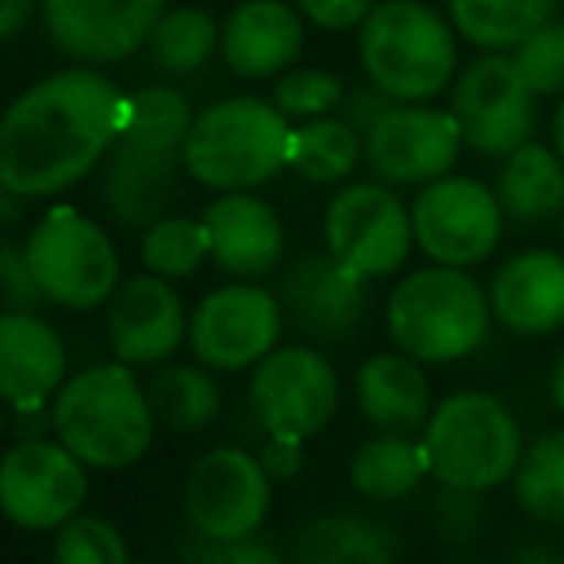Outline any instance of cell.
Here are the masks:
<instances>
[{
  "label": "cell",
  "instance_id": "1",
  "mask_svg": "<svg viewBox=\"0 0 564 564\" xmlns=\"http://www.w3.org/2000/svg\"><path fill=\"white\" fill-rule=\"evenodd\" d=\"M123 93L97 66H69L23 89L0 116V181L46 200L85 181L123 127Z\"/></svg>",
  "mask_w": 564,
  "mask_h": 564
},
{
  "label": "cell",
  "instance_id": "2",
  "mask_svg": "<svg viewBox=\"0 0 564 564\" xmlns=\"http://www.w3.org/2000/svg\"><path fill=\"white\" fill-rule=\"evenodd\" d=\"M54 434L89 468H131L147 457L158 419L147 388L134 380L131 365L108 361L77 372L54 395Z\"/></svg>",
  "mask_w": 564,
  "mask_h": 564
},
{
  "label": "cell",
  "instance_id": "3",
  "mask_svg": "<svg viewBox=\"0 0 564 564\" xmlns=\"http://www.w3.org/2000/svg\"><path fill=\"white\" fill-rule=\"evenodd\" d=\"M357 58L392 100H434L457 82V28L423 0H380L357 28Z\"/></svg>",
  "mask_w": 564,
  "mask_h": 564
},
{
  "label": "cell",
  "instance_id": "4",
  "mask_svg": "<svg viewBox=\"0 0 564 564\" xmlns=\"http://www.w3.org/2000/svg\"><path fill=\"white\" fill-rule=\"evenodd\" d=\"M292 119L261 97H227L193 119L185 173L216 193H250L289 170Z\"/></svg>",
  "mask_w": 564,
  "mask_h": 564
},
{
  "label": "cell",
  "instance_id": "5",
  "mask_svg": "<svg viewBox=\"0 0 564 564\" xmlns=\"http://www.w3.org/2000/svg\"><path fill=\"white\" fill-rule=\"evenodd\" d=\"M384 327L395 349L423 365H449L476 354L491 327V300L468 269L426 265L392 289Z\"/></svg>",
  "mask_w": 564,
  "mask_h": 564
},
{
  "label": "cell",
  "instance_id": "6",
  "mask_svg": "<svg viewBox=\"0 0 564 564\" xmlns=\"http://www.w3.org/2000/svg\"><path fill=\"white\" fill-rule=\"evenodd\" d=\"M419 442L434 480L480 496L514 480V468L527 453L519 419L491 392L446 395L431 411Z\"/></svg>",
  "mask_w": 564,
  "mask_h": 564
},
{
  "label": "cell",
  "instance_id": "7",
  "mask_svg": "<svg viewBox=\"0 0 564 564\" xmlns=\"http://www.w3.org/2000/svg\"><path fill=\"white\" fill-rule=\"evenodd\" d=\"M23 250L46 304L93 312L119 289V253L108 230L69 204H54L28 235Z\"/></svg>",
  "mask_w": 564,
  "mask_h": 564
},
{
  "label": "cell",
  "instance_id": "8",
  "mask_svg": "<svg viewBox=\"0 0 564 564\" xmlns=\"http://www.w3.org/2000/svg\"><path fill=\"white\" fill-rule=\"evenodd\" d=\"M503 204L476 177H446L419 188L411 200L415 246L438 265L468 269L488 261L503 242Z\"/></svg>",
  "mask_w": 564,
  "mask_h": 564
},
{
  "label": "cell",
  "instance_id": "9",
  "mask_svg": "<svg viewBox=\"0 0 564 564\" xmlns=\"http://www.w3.org/2000/svg\"><path fill=\"white\" fill-rule=\"evenodd\" d=\"M449 112L468 150L484 158H507L534 139L538 97L519 77L511 54L484 51L453 82Z\"/></svg>",
  "mask_w": 564,
  "mask_h": 564
},
{
  "label": "cell",
  "instance_id": "10",
  "mask_svg": "<svg viewBox=\"0 0 564 564\" xmlns=\"http://www.w3.org/2000/svg\"><path fill=\"white\" fill-rule=\"evenodd\" d=\"M323 238L341 265L361 273L365 281L400 273L408 253L415 250L411 208L384 181L341 188L323 216Z\"/></svg>",
  "mask_w": 564,
  "mask_h": 564
},
{
  "label": "cell",
  "instance_id": "11",
  "mask_svg": "<svg viewBox=\"0 0 564 564\" xmlns=\"http://www.w3.org/2000/svg\"><path fill=\"white\" fill-rule=\"evenodd\" d=\"M250 408L273 438H315L338 411L335 365L315 346H276L253 365Z\"/></svg>",
  "mask_w": 564,
  "mask_h": 564
},
{
  "label": "cell",
  "instance_id": "12",
  "mask_svg": "<svg viewBox=\"0 0 564 564\" xmlns=\"http://www.w3.org/2000/svg\"><path fill=\"white\" fill-rule=\"evenodd\" d=\"M89 499L85 460L51 438H23L0 457V514L20 530H58Z\"/></svg>",
  "mask_w": 564,
  "mask_h": 564
},
{
  "label": "cell",
  "instance_id": "13",
  "mask_svg": "<svg viewBox=\"0 0 564 564\" xmlns=\"http://www.w3.org/2000/svg\"><path fill=\"white\" fill-rule=\"evenodd\" d=\"M465 139L449 108L431 100H395L365 131V165L395 188H423L457 165Z\"/></svg>",
  "mask_w": 564,
  "mask_h": 564
},
{
  "label": "cell",
  "instance_id": "14",
  "mask_svg": "<svg viewBox=\"0 0 564 564\" xmlns=\"http://www.w3.org/2000/svg\"><path fill=\"white\" fill-rule=\"evenodd\" d=\"M284 330V307L276 292L253 281L216 289L196 304L188 319V346L196 361L216 372H238L273 354Z\"/></svg>",
  "mask_w": 564,
  "mask_h": 564
},
{
  "label": "cell",
  "instance_id": "15",
  "mask_svg": "<svg viewBox=\"0 0 564 564\" xmlns=\"http://www.w3.org/2000/svg\"><path fill=\"white\" fill-rule=\"evenodd\" d=\"M273 476L246 449H208L185 476V511L196 534L216 542L253 538L269 514Z\"/></svg>",
  "mask_w": 564,
  "mask_h": 564
},
{
  "label": "cell",
  "instance_id": "16",
  "mask_svg": "<svg viewBox=\"0 0 564 564\" xmlns=\"http://www.w3.org/2000/svg\"><path fill=\"white\" fill-rule=\"evenodd\" d=\"M276 300L284 307V319L307 341L341 346L361 330L369 315V281L341 265L330 250L304 253L284 269Z\"/></svg>",
  "mask_w": 564,
  "mask_h": 564
},
{
  "label": "cell",
  "instance_id": "17",
  "mask_svg": "<svg viewBox=\"0 0 564 564\" xmlns=\"http://www.w3.org/2000/svg\"><path fill=\"white\" fill-rule=\"evenodd\" d=\"M170 0H39L46 35L82 66H112L142 51Z\"/></svg>",
  "mask_w": 564,
  "mask_h": 564
},
{
  "label": "cell",
  "instance_id": "18",
  "mask_svg": "<svg viewBox=\"0 0 564 564\" xmlns=\"http://www.w3.org/2000/svg\"><path fill=\"white\" fill-rule=\"evenodd\" d=\"M185 147L147 134L119 131L108 158L100 162V200L108 216L127 230H147L165 216L177 193Z\"/></svg>",
  "mask_w": 564,
  "mask_h": 564
},
{
  "label": "cell",
  "instance_id": "19",
  "mask_svg": "<svg viewBox=\"0 0 564 564\" xmlns=\"http://www.w3.org/2000/svg\"><path fill=\"white\" fill-rule=\"evenodd\" d=\"M105 307L108 341L123 365H162L188 338L185 304L165 276L142 273L119 281Z\"/></svg>",
  "mask_w": 564,
  "mask_h": 564
},
{
  "label": "cell",
  "instance_id": "20",
  "mask_svg": "<svg viewBox=\"0 0 564 564\" xmlns=\"http://www.w3.org/2000/svg\"><path fill=\"white\" fill-rule=\"evenodd\" d=\"M219 54L246 82L281 77L304 54V12L284 0H238L224 20Z\"/></svg>",
  "mask_w": 564,
  "mask_h": 564
},
{
  "label": "cell",
  "instance_id": "21",
  "mask_svg": "<svg viewBox=\"0 0 564 564\" xmlns=\"http://www.w3.org/2000/svg\"><path fill=\"white\" fill-rule=\"evenodd\" d=\"M204 227L212 238V261L238 281H261L276 273L284 258L281 216L253 193H219L204 208Z\"/></svg>",
  "mask_w": 564,
  "mask_h": 564
},
{
  "label": "cell",
  "instance_id": "22",
  "mask_svg": "<svg viewBox=\"0 0 564 564\" xmlns=\"http://www.w3.org/2000/svg\"><path fill=\"white\" fill-rule=\"evenodd\" d=\"M491 315L514 335H553L564 327V253L519 250L488 284Z\"/></svg>",
  "mask_w": 564,
  "mask_h": 564
},
{
  "label": "cell",
  "instance_id": "23",
  "mask_svg": "<svg viewBox=\"0 0 564 564\" xmlns=\"http://www.w3.org/2000/svg\"><path fill=\"white\" fill-rule=\"evenodd\" d=\"M66 384V346L39 312L0 315V400L39 408Z\"/></svg>",
  "mask_w": 564,
  "mask_h": 564
},
{
  "label": "cell",
  "instance_id": "24",
  "mask_svg": "<svg viewBox=\"0 0 564 564\" xmlns=\"http://www.w3.org/2000/svg\"><path fill=\"white\" fill-rule=\"evenodd\" d=\"M357 408L377 431L384 434H423L426 419L434 411L431 380L423 372V361L408 357L403 349L395 354H377L357 369L354 380Z\"/></svg>",
  "mask_w": 564,
  "mask_h": 564
},
{
  "label": "cell",
  "instance_id": "25",
  "mask_svg": "<svg viewBox=\"0 0 564 564\" xmlns=\"http://www.w3.org/2000/svg\"><path fill=\"white\" fill-rule=\"evenodd\" d=\"M289 564H395V538L369 514L327 511L292 534Z\"/></svg>",
  "mask_w": 564,
  "mask_h": 564
},
{
  "label": "cell",
  "instance_id": "26",
  "mask_svg": "<svg viewBox=\"0 0 564 564\" xmlns=\"http://www.w3.org/2000/svg\"><path fill=\"white\" fill-rule=\"evenodd\" d=\"M496 196L503 216L522 227L557 219L564 212V158L557 147L530 139L507 154L496 177Z\"/></svg>",
  "mask_w": 564,
  "mask_h": 564
},
{
  "label": "cell",
  "instance_id": "27",
  "mask_svg": "<svg viewBox=\"0 0 564 564\" xmlns=\"http://www.w3.org/2000/svg\"><path fill=\"white\" fill-rule=\"evenodd\" d=\"M208 365H165L150 377L147 400L154 411L158 426L173 434L204 431L224 411V388L212 377Z\"/></svg>",
  "mask_w": 564,
  "mask_h": 564
},
{
  "label": "cell",
  "instance_id": "28",
  "mask_svg": "<svg viewBox=\"0 0 564 564\" xmlns=\"http://www.w3.org/2000/svg\"><path fill=\"white\" fill-rule=\"evenodd\" d=\"M426 473L431 468H426L423 442L408 438V434H377V438L361 442L349 460V484L357 496L372 499V503L403 499L419 488Z\"/></svg>",
  "mask_w": 564,
  "mask_h": 564
},
{
  "label": "cell",
  "instance_id": "29",
  "mask_svg": "<svg viewBox=\"0 0 564 564\" xmlns=\"http://www.w3.org/2000/svg\"><path fill=\"white\" fill-rule=\"evenodd\" d=\"M557 0H446L449 23L476 51L511 54L545 20H553Z\"/></svg>",
  "mask_w": 564,
  "mask_h": 564
},
{
  "label": "cell",
  "instance_id": "30",
  "mask_svg": "<svg viewBox=\"0 0 564 564\" xmlns=\"http://www.w3.org/2000/svg\"><path fill=\"white\" fill-rule=\"evenodd\" d=\"M365 158V134L349 127L341 116L300 119L292 127L289 170L312 185H338Z\"/></svg>",
  "mask_w": 564,
  "mask_h": 564
},
{
  "label": "cell",
  "instance_id": "31",
  "mask_svg": "<svg viewBox=\"0 0 564 564\" xmlns=\"http://www.w3.org/2000/svg\"><path fill=\"white\" fill-rule=\"evenodd\" d=\"M219 39H224V23H216V15L204 8L181 4L162 12V20L154 23L147 39V51L162 74L188 77L200 66H208V58L219 51Z\"/></svg>",
  "mask_w": 564,
  "mask_h": 564
},
{
  "label": "cell",
  "instance_id": "32",
  "mask_svg": "<svg viewBox=\"0 0 564 564\" xmlns=\"http://www.w3.org/2000/svg\"><path fill=\"white\" fill-rule=\"evenodd\" d=\"M514 499L538 522L564 527V431H550L522 453L514 468Z\"/></svg>",
  "mask_w": 564,
  "mask_h": 564
},
{
  "label": "cell",
  "instance_id": "33",
  "mask_svg": "<svg viewBox=\"0 0 564 564\" xmlns=\"http://www.w3.org/2000/svg\"><path fill=\"white\" fill-rule=\"evenodd\" d=\"M139 258L147 273L165 276V281H185L212 258L208 227H204V219L162 216L158 224L142 230Z\"/></svg>",
  "mask_w": 564,
  "mask_h": 564
},
{
  "label": "cell",
  "instance_id": "34",
  "mask_svg": "<svg viewBox=\"0 0 564 564\" xmlns=\"http://www.w3.org/2000/svg\"><path fill=\"white\" fill-rule=\"evenodd\" d=\"M341 97H346L341 77L323 66H292L273 85V105L296 123L300 119L335 116L341 108Z\"/></svg>",
  "mask_w": 564,
  "mask_h": 564
},
{
  "label": "cell",
  "instance_id": "35",
  "mask_svg": "<svg viewBox=\"0 0 564 564\" xmlns=\"http://www.w3.org/2000/svg\"><path fill=\"white\" fill-rule=\"evenodd\" d=\"M54 564H131L123 534L100 514H74L54 538Z\"/></svg>",
  "mask_w": 564,
  "mask_h": 564
},
{
  "label": "cell",
  "instance_id": "36",
  "mask_svg": "<svg viewBox=\"0 0 564 564\" xmlns=\"http://www.w3.org/2000/svg\"><path fill=\"white\" fill-rule=\"evenodd\" d=\"M511 62L534 97L564 93V20H545L534 35L514 46Z\"/></svg>",
  "mask_w": 564,
  "mask_h": 564
},
{
  "label": "cell",
  "instance_id": "37",
  "mask_svg": "<svg viewBox=\"0 0 564 564\" xmlns=\"http://www.w3.org/2000/svg\"><path fill=\"white\" fill-rule=\"evenodd\" d=\"M0 304H4V312H39L46 304L28 250L12 242H0Z\"/></svg>",
  "mask_w": 564,
  "mask_h": 564
},
{
  "label": "cell",
  "instance_id": "38",
  "mask_svg": "<svg viewBox=\"0 0 564 564\" xmlns=\"http://www.w3.org/2000/svg\"><path fill=\"white\" fill-rule=\"evenodd\" d=\"M434 527L442 538H449L453 545L473 542L484 530V499L480 491L465 488H446L442 484V496L434 499Z\"/></svg>",
  "mask_w": 564,
  "mask_h": 564
},
{
  "label": "cell",
  "instance_id": "39",
  "mask_svg": "<svg viewBox=\"0 0 564 564\" xmlns=\"http://www.w3.org/2000/svg\"><path fill=\"white\" fill-rule=\"evenodd\" d=\"M185 564H289L269 542L258 538H238V542H216L193 530V542L181 550Z\"/></svg>",
  "mask_w": 564,
  "mask_h": 564
},
{
  "label": "cell",
  "instance_id": "40",
  "mask_svg": "<svg viewBox=\"0 0 564 564\" xmlns=\"http://www.w3.org/2000/svg\"><path fill=\"white\" fill-rule=\"evenodd\" d=\"M304 20H312L323 31H354L369 20V12L380 0H296Z\"/></svg>",
  "mask_w": 564,
  "mask_h": 564
},
{
  "label": "cell",
  "instance_id": "41",
  "mask_svg": "<svg viewBox=\"0 0 564 564\" xmlns=\"http://www.w3.org/2000/svg\"><path fill=\"white\" fill-rule=\"evenodd\" d=\"M392 105H395V100L388 97V93H380L377 85L369 82V85H361V89H346L338 112H341V119H346L349 127H357V131L365 134Z\"/></svg>",
  "mask_w": 564,
  "mask_h": 564
},
{
  "label": "cell",
  "instance_id": "42",
  "mask_svg": "<svg viewBox=\"0 0 564 564\" xmlns=\"http://www.w3.org/2000/svg\"><path fill=\"white\" fill-rule=\"evenodd\" d=\"M261 465H265V473L273 476V480H292V476H300V468H304V442L273 438V434H269L265 449H261Z\"/></svg>",
  "mask_w": 564,
  "mask_h": 564
},
{
  "label": "cell",
  "instance_id": "43",
  "mask_svg": "<svg viewBox=\"0 0 564 564\" xmlns=\"http://www.w3.org/2000/svg\"><path fill=\"white\" fill-rule=\"evenodd\" d=\"M39 12V0H0V43L15 39Z\"/></svg>",
  "mask_w": 564,
  "mask_h": 564
},
{
  "label": "cell",
  "instance_id": "44",
  "mask_svg": "<svg viewBox=\"0 0 564 564\" xmlns=\"http://www.w3.org/2000/svg\"><path fill=\"white\" fill-rule=\"evenodd\" d=\"M511 564H564V557L553 550H545V545H527V550L514 553Z\"/></svg>",
  "mask_w": 564,
  "mask_h": 564
},
{
  "label": "cell",
  "instance_id": "45",
  "mask_svg": "<svg viewBox=\"0 0 564 564\" xmlns=\"http://www.w3.org/2000/svg\"><path fill=\"white\" fill-rule=\"evenodd\" d=\"M20 212H23V196H15L12 188L0 181V227L12 224V219H20Z\"/></svg>",
  "mask_w": 564,
  "mask_h": 564
},
{
  "label": "cell",
  "instance_id": "46",
  "mask_svg": "<svg viewBox=\"0 0 564 564\" xmlns=\"http://www.w3.org/2000/svg\"><path fill=\"white\" fill-rule=\"evenodd\" d=\"M550 395H553V403H557V411L564 415V349H561L557 365H553V377H550Z\"/></svg>",
  "mask_w": 564,
  "mask_h": 564
},
{
  "label": "cell",
  "instance_id": "47",
  "mask_svg": "<svg viewBox=\"0 0 564 564\" xmlns=\"http://www.w3.org/2000/svg\"><path fill=\"white\" fill-rule=\"evenodd\" d=\"M550 134H553V147H557V154L564 158V97H561V108L553 112V127H550Z\"/></svg>",
  "mask_w": 564,
  "mask_h": 564
},
{
  "label": "cell",
  "instance_id": "48",
  "mask_svg": "<svg viewBox=\"0 0 564 564\" xmlns=\"http://www.w3.org/2000/svg\"><path fill=\"white\" fill-rule=\"evenodd\" d=\"M453 564H488V561H468V557H465V561H453Z\"/></svg>",
  "mask_w": 564,
  "mask_h": 564
},
{
  "label": "cell",
  "instance_id": "49",
  "mask_svg": "<svg viewBox=\"0 0 564 564\" xmlns=\"http://www.w3.org/2000/svg\"><path fill=\"white\" fill-rule=\"evenodd\" d=\"M0 434H4V411H0Z\"/></svg>",
  "mask_w": 564,
  "mask_h": 564
},
{
  "label": "cell",
  "instance_id": "50",
  "mask_svg": "<svg viewBox=\"0 0 564 564\" xmlns=\"http://www.w3.org/2000/svg\"><path fill=\"white\" fill-rule=\"evenodd\" d=\"M561 242H564V212H561Z\"/></svg>",
  "mask_w": 564,
  "mask_h": 564
},
{
  "label": "cell",
  "instance_id": "51",
  "mask_svg": "<svg viewBox=\"0 0 564 564\" xmlns=\"http://www.w3.org/2000/svg\"><path fill=\"white\" fill-rule=\"evenodd\" d=\"M139 564H154V561H139Z\"/></svg>",
  "mask_w": 564,
  "mask_h": 564
},
{
  "label": "cell",
  "instance_id": "52",
  "mask_svg": "<svg viewBox=\"0 0 564 564\" xmlns=\"http://www.w3.org/2000/svg\"><path fill=\"white\" fill-rule=\"evenodd\" d=\"M557 4H564V0H557Z\"/></svg>",
  "mask_w": 564,
  "mask_h": 564
}]
</instances>
